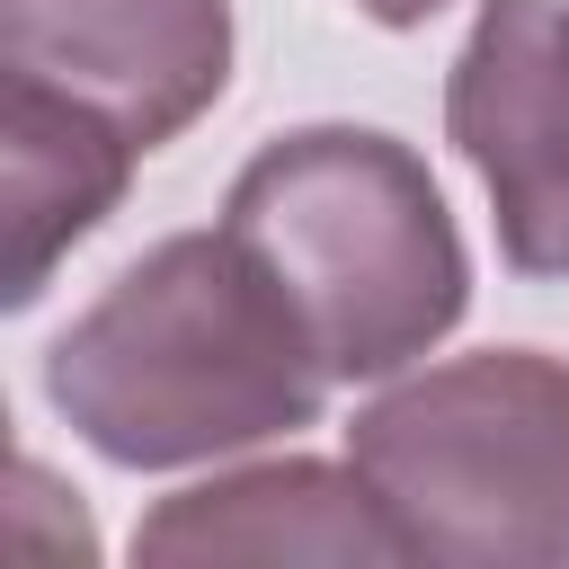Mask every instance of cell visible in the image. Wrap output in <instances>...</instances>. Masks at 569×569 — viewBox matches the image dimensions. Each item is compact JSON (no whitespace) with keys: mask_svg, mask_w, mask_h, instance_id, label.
I'll return each instance as SVG.
<instances>
[{"mask_svg":"<svg viewBox=\"0 0 569 569\" xmlns=\"http://www.w3.org/2000/svg\"><path fill=\"white\" fill-rule=\"evenodd\" d=\"M356 9H365L373 27H427V18H436V9H453V0H356Z\"/></svg>","mask_w":569,"mask_h":569,"instance_id":"cell-8","label":"cell"},{"mask_svg":"<svg viewBox=\"0 0 569 569\" xmlns=\"http://www.w3.org/2000/svg\"><path fill=\"white\" fill-rule=\"evenodd\" d=\"M0 71L160 151L231 89V0H0Z\"/></svg>","mask_w":569,"mask_h":569,"instance_id":"cell-5","label":"cell"},{"mask_svg":"<svg viewBox=\"0 0 569 569\" xmlns=\"http://www.w3.org/2000/svg\"><path fill=\"white\" fill-rule=\"evenodd\" d=\"M356 471L436 569H560L569 560V356L480 347L391 373L356 427Z\"/></svg>","mask_w":569,"mask_h":569,"instance_id":"cell-3","label":"cell"},{"mask_svg":"<svg viewBox=\"0 0 569 569\" xmlns=\"http://www.w3.org/2000/svg\"><path fill=\"white\" fill-rule=\"evenodd\" d=\"M329 382L293 302L222 222L151 240L44 347L53 418L116 471H196L302 436Z\"/></svg>","mask_w":569,"mask_h":569,"instance_id":"cell-1","label":"cell"},{"mask_svg":"<svg viewBox=\"0 0 569 569\" xmlns=\"http://www.w3.org/2000/svg\"><path fill=\"white\" fill-rule=\"evenodd\" d=\"M133 560H329V569H400L409 542L382 516L373 480L320 453L231 462L142 507Z\"/></svg>","mask_w":569,"mask_h":569,"instance_id":"cell-6","label":"cell"},{"mask_svg":"<svg viewBox=\"0 0 569 569\" xmlns=\"http://www.w3.org/2000/svg\"><path fill=\"white\" fill-rule=\"evenodd\" d=\"M222 231L293 302L338 382L427 365L471 311V249L436 169L382 124H293L222 196Z\"/></svg>","mask_w":569,"mask_h":569,"instance_id":"cell-2","label":"cell"},{"mask_svg":"<svg viewBox=\"0 0 569 569\" xmlns=\"http://www.w3.org/2000/svg\"><path fill=\"white\" fill-rule=\"evenodd\" d=\"M445 142L516 276H569V0H480L445 71Z\"/></svg>","mask_w":569,"mask_h":569,"instance_id":"cell-4","label":"cell"},{"mask_svg":"<svg viewBox=\"0 0 569 569\" xmlns=\"http://www.w3.org/2000/svg\"><path fill=\"white\" fill-rule=\"evenodd\" d=\"M151 151L133 133H116L107 116L36 89V80H9L0 71V302L9 311H36L53 267L124 204L133 169Z\"/></svg>","mask_w":569,"mask_h":569,"instance_id":"cell-7","label":"cell"}]
</instances>
